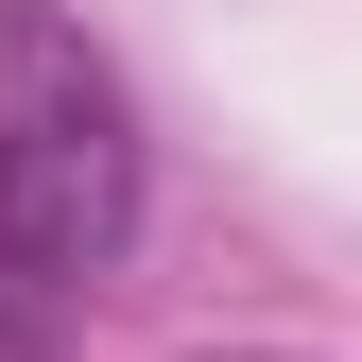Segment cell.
<instances>
[{
    "label": "cell",
    "mask_w": 362,
    "mask_h": 362,
    "mask_svg": "<svg viewBox=\"0 0 362 362\" xmlns=\"http://www.w3.org/2000/svg\"><path fill=\"white\" fill-rule=\"evenodd\" d=\"M139 224V121H121V69L86 52L69 18L0 0V276L69 293L121 259Z\"/></svg>",
    "instance_id": "1"
}]
</instances>
